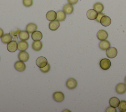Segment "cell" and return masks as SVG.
<instances>
[{
    "label": "cell",
    "mask_w": 126,
    "mask_h": 112,
    "mask_svg": "<svg viewBox=\"0 0 126 112\" xmlns=\"http://www.w3.org/2000/svg\"><path fill=\"white\" fill-rule=\"evenodd\" d=\"M100 23L102 26L104 27H107L111 24V19L109 16L106 15H104L101 18Z\"/></svg>",
    "instance_id": "cell-12"
},
{
    "label": "cell",
    "mask_w": 126,
    "mask_h": 112,
    "mask_svg": "<svg viewBox=\"0 0 126 112\" xmlns=\"http://www.w3.org/2000/svg\"><path fill=\"white\" fill-rule=\"evenodd\" d=\"M66 86L69 89H74L77 86V80L74 78H69L66 82Z\"/></svg>",
    "instance_id": "cell-3"
},
{
    "label": "cell",
    "mask_w": 126,
    "mask_h": 112,
    "mask_svg": "<svg viewBox=\"0 0 126 112\" xmlns=\"http://www.w3.org/2000/svg\"><path fill=\"white\" fill-rule=\"evenodd\" d=\"M43 46V44L41 41H34L32 44V49L34 51H38L40 50Z\"/></svg>",
    "instance_id": "cell-17"
},
{
    "label": "cell",
    "mask_w": 126,
    "mask_h": 112,
    "mask_svg": "<svg viewBox=\"0 0 126 112\" xmlns=\"http://www.w3.org/2000/svg\"><path fill=\"white\" fill-rule=\"evenodd\" d=\"M78 1V0H67V1L68 2V3L72 5L76 4L77 3Z\"/></svg>",
    "instance_id": "cell-31"
},
{
    "label": "cell",
    "mask_w": 126,
    "mask_h": 112,
    "mask_svg": "<svg viewBox=\"0 0 126 112\" xmlns=\"http://www.w3.org/2000/svg\"><path fill=\"white\" fill-rule=\"evenodd\" d=\"M23 4L27 7H30L33 4L32 0H23Z\"/></svg>",
    "instance_id": "cell-27"
},
{
    "label": "cell",
    "mask_w": 126,
    "mask_h": 112,
    "mask_svg": "<svg viewBox=\"0 0 126 112\" xmlns=\"http://www.w3.org/2000/svg\"><path fill=\"white\" fill-rule=\"evenodd\" d=\"M111 63L108 59L103 58L99 62V66L103 70H107L111 67Z\"/></svg>",
    "instance_id": "cell-1"
},
{
    "label": "cell",
    "mask_w": 126,
    "mask_h": 112,
    "mask_svg": "<svg viewBox=\"0 0 126 112\" xmlns=\"http://www.w3.org/2000/svg\"><path fill=\"white\" fill-rule=\"evenodd\" d=\"M53 98L57 102H63L64 99V95L63 92L57 91L54 93Z\"/></svg>",
    "instance_id": "cell-4"
},
{
    "label": "cell",
    "mask_w": 126,
    "mask_h": 112,
    "mask_svg": "<svg viewBox=\"0 0 126 112\" xmlns=\"http://www.w3.org/2000/svg\"><path fill=\"white\" fill-rule=\"evenodd\" d=\"M4 35V32H3V31L2 29L0 28V38H1L3 35Z\"/></svg>",
    "instance_id": "cell-32"
},
{
    "label": "cell",
    "mask_w": 126,
    "mask_h": 112,
    "mask_svg": "<svg viewBox=\"0 0 126 112\" xmlns=\"http://www.w3.org/2000/svg\"><path fill=\"white\" fill-rule=\"evenodd\" d=\"M47 59L43 56H40L37 58L36 60V64L39 68L45 67L47 64Z\"/></svg>",
    "instance_id": "cell-5"
},
{
    "label": "cell",
    "mask_w": 126,
    "mask_h": 112,
    "mask_svg": "<svg viewBox=\"0 0 126 112\" xmlns=\"http://www.w3.org/2000/svg\"><path fill=\"white\" fill-rule=\"evenodd\" d=\"M125 83L126 85V76L125 78Z\"/></svg>",
    "instance_id": "cell-33"
},
{
    "label": "cell",
    "mask_w": 126,
    "mask_h": 112,
    "mask_svg": "<svg viewBox=\"0 0 126 112\" xmlns=\"http://www.w3.org/2000/svg\"><path fill=\"white\" fill-rule=\"evenodd\" d=\"M93 9H94L98 13H101L104 9V6L102 3L97 2L94 4Z\"/></svg>",
    "instance_id": "cell-24"
},
{
    "label": "cell",
    "mask_w": 126,
    "mask_h": 112,
    "mask_svg": "<svg viewBox=\"0 0 126 112\" xmlns=\"http://www.w3.org/2000/svg\"><path fill=\"white\" fill-rule=\"evenodd\" d=\"M96 36L99 40L101 41L104 40L107 38L108 37V34L106 31L104 30H100L97 32Z\"/></svg>",
    "instance_id": "cell-9"
},
{
    "label": "cell",
    "mask_w": 126,
    "mask_h": 112,
    "mask_svg": "<svg viewBox=\"0 0 126 112\" xmlns=\"http://www.w3.org/2000/svg\"><path fill=\"white\" fill-rule=\"evenodd\" d=\"M18 57L20 61L25 62L28 61L29 59V54L25 51H21L19 53Z\"/></svg>",
    "instance_id": "cell-11"
},
{
    "label": "cell",
    "mask_w": 126,
    "mask_h": 112,
    "mask_svg": "<svg viewBox=\"0 0 126 112\" xmlns=\"http://www.w3.org/2000/svg\"><path fill=\"white\" fill-rule=\"evenodd\" d=\"M26 31L30 34H32L34 31H36L37 26L34 23H30L26 26Z\"/></svg>",
    "instance_id": "cell-18"
},
{
    "label": "cell",
    "mask_w": 126,
    "mask_h": 112,
    "mask_svg": "<svg viewBox=\"0 0 126 112\" xmlns=\"http://www.w3.org/2000/svg\"><path fill=\"white\" fill-rule=\"evenodd\" d=\"M43 37L42 33L39 31H35L32 34V38L34 41L40 40Z\"/></svg>",
    "instance_id": "cell-16"
},
{
    "label": "cell",
    "mask_w": 126,
    "mask_h": 112,
    "mask_svg": "<svg viewBox=\"0 0 126 112\" xmlns=\"http://www.w3.org/2000/svg\"><path fill=\"white\" fill-rule=\"evenodd\" d=\"M12 40V37L10 34H5L1 37V40L2 43L8 44Z\"/></svg>",
    "instance_id": "cell-23"
},
{
    "label": "cell",
    "mask_w": 126,
    "mask_h": 112,
    "mask_svg": "<svg viewBox=\"0 0 126 112\" xmlns=\"http://www.w3.org/2000/svg\"><path fill=\"white\" fill-rule=\"evenodd\" d=\"M46 19L49 21L55 20L57 18V13L53 10H50L47 12L46 15Z\"/></svg>",
    "instance_id": "cell-20"
},
{
    "label": "cell",
    "mask_w": 126,
    "mask_h": 112,
    "mask_svg": "<svg viewBox=\"0 0 126 112\" xmlns=\"http://www.w3.org/2000/svg\"><path fill=\"white\" fill-rule=\"evenodd\" d=\"M116 91L119 94H123L126 92V85L123 83H118L115 87Z\"/></svg>",
    "instance_id": "cell-6"
},
{
    "label": "cell",
    "mask_w": 126,
    "mask_h": 112,
    "mask_svg": "<svg viewBox=\"0 0 126 112\" xmlns=\"http://www.w3.org/2000/svg\"><path fill=\"white\" fill-rule=\"evenodd\" d=\"M118 54V51L117 49L114 47H110L106 50V56L109 58H115Z\"/></svg>",
    "instance_id": "cell-2"
},
{
    "label": "cell",
    "mask_w": 126,
    "mask_h": 112,
    "mask_svg": "<svg viewBox=\"0 0 126 112\" xmlns=\"http://www.w3.org/2000/svg\"><path fill=\"white\" fill-rule=\"evenodd\" d=\"M63 9V11L66 13V14H71L73 12L74 8L72 4L70 3H67L64 5Z\"/></svg>",
    "instance_id": "cell-19"
},
{
    "label": "cell",
    "mask_w": 126,
    "mask_h": 112,
    "mask_svg": "<svg viewBox=\"0 0 126 112\" xmlns=\"http://www.w3.org/2000/svg\"><path fill=\"white\" fill-rule=\"evenodd\" d=\"M29 47L28 43L25 40H21L18 42V49L20 51H25Z\"/></svg>",
    "instance_id": "cell-13"
},
{
    "label": "cell",
    "mask_w": 126,
    "mask_h": 112,
    "mask_svg": "<svg viewBox=\"0 0 126 112\" xmlns=\"http://www.w3.org/2000/svg\"><path fill=\"white\" fill-rule=\"evenodd\" d=\"M98 13L94 9H91L87 12V17L89 20H95L97 16Z\"/></svg>",
    "instance_id": "cell-10"
},
{
    "label": "cell",
    "mask_w": 126,
    "mask_h": 112,
    "mask_svg": "<svg viewBox=\"0 0 126 112\" xmlns=\"http://www.w3.org/2000/svg\"><path fill=\"white\" fill-rule=\"evenodd\" d=\"M104 15H104V14L103 13H101H101H98V14H97V17H96V19H95L96 21L97 22H98V23H100L101 18Z\"/></svg>",
    "instance_id": "cell-29"
},
{
    "label": "cell",
    "mask_w": 126,
    "mask_h": 112,
    "mask_svg": "<svg viewBox=\"0 0 126 112\" xmlns=\"http://www.w3.org/2000/svg\"><path fill=\"white\" fill-rule=\"evenodd\" d=\"M111 46V44L109 41L107 40H101L99 43V47L102 50H106Z\"/></svg>",
    "instance_id": "cell-14"
},
{
    "label": "cell",
    "mask_w": 126,
    "mask_h": 112,
    "mask_svg": "<svg viewBox=\"0 0 126 112\" xmlns=\"http://www.w3.org/2000/svg\"><path fill=\"white\" fill-rule=\"evenodd\" d=\"M19 37L21 40L26 41L30 38L29 33L27 31H21L19 33Z\"/></svg>",
    "instance_id": "cell-21"
},
{
    "label": "cell",
    "mask_w": 126,
    "mask_h": 112,
    "mask_svg": "<svg viewBox=\"0 0 126 112\" xmlns=\"http://www.w3.org/2000/svg\"><path fill=\"white\" fill-rule=\"evenodd\" d=\"M118 109L121 112H125L126 111V101L122 100L120 101L118 106Z\"/></svg>",
    "instance_id": "cell-26"
},
{
    "label": "cell",
    "mask_w": 126,
    "mask_h": 112,
    "mask_svg": "<svg viewBox=\"0 0 126 112\" xmlns=\"http://www.w3.org/2000/svg\"><path fill=\"white\" fill-rule=\"evenodd\" d=\"M106 112H116L117 110L116 109V108H114L112 106H110L108 107L106 110H105Z\"/></svg>",
    "instance_id": "cell-30"
},
{
    "label": "cell",
    "mask_w": 126,
    "mask_h": 112,
    "mask_svg": "<svg viewBox=\"0 0 126 112\" xmlns=\"http://www.w3.org/2000/svg\"><path fill=\"white\" fill-rule=\"evenodd\" d=\"M120 100L118 99V98L116 97H113L111 98L109 101V105L113 107L114 108L118 107L120 104Z\"/></svg>",
    "instance_id": "cell-22"
},
{
    "label": "cell",
    "mask_w": 126,
    "mask_h": 112,
    "mask_svg": "<svg viewBox=\"0 0 126 112\" xmlns=\"http://www.w3.org/2000/svg\"><path fill=\"white\" fill-rule=\"evenodd\" d=\"M50 70V65L49 63H47V64L43 68H40V70L41 71V72L43 73H48Z\"/></svg>",
    "instance_id": "cell-28"
},
{
    "label": "cell",
    "mask_w": 126,
    "mask_h": 112,
    "mask_svg": "<svg viewBox=\"0 0 126 112\" xmlns=\"http://www.w3.org/2000/svg\"><path fill=\"white\" fill-rule=\"evenodd\" d=\"M7 49L10 52H15L18 49V43L15 41L12 40L7 44Z\"/></svg>",
    "instance_id": "cell-8"
},
{
    "label": "cell",
    "mask_w": 126,
    "mask_h": 112,
    "mask_svg": "<svg viewBox=\"0 0 126 112\" xmlns=\"http://www.w3.org/2000/svg\"><path fill=\"white\" fill-rule=\"evenodd\" d=\"M14 68L16 70L19 72H23L25 70L26 66L24 62L21 61H18L15 63Z\"/></svg>",
    "instance_id": "cell-7"
},
{
    "label": "cell",
    "mask_w": 126,
    "mask_h": 112,
    "mask_svg": "<svg viewBox=\"0 0 126 112\" xmlns=\"http://www.w3.org/2000/svg\"><path fill=\"white\" fill-rule=\"evenodd\" d=\"M66 13L62 10H59L57 12V20L59 21H63L66 18Z\"/></svg>",
    "instance_id": "cell-25"
},
{
    "label": "cell",
    "mask_w": 126,
    "mask_h": 112,
    "mask_svg": "<svg viewBox=\"0 0 126 112\" xmlns=\"http://www.w3.org/2000/svg\"><path fill=\"white\" fill-rule=\"evenodd\" d=\"M60 24L59 21L54 20L51 21L49 24V28L51 31H56L60 27Z\"/></svg>",
    "instance_id": "cell-15"
}]
</instances>
